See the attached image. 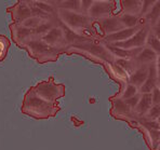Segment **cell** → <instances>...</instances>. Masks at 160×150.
Returning a JSON list of instances; mask_svg holds the SVG:
<instances>
[{"mask_svg": "<svg viewBox=\"0 0 160 150\" xmlns=\"http://www.w3.org/2000/svg\"><path fill=\"white\" fill-rule=\"evenodd\" d=\"M64 86L56 84L53 79L40 82L27 92L23 110L25 114L43 118L54 114L56 99L63 95Z\"/></svg>", "mask_w": 160, "mask_h": 150, "instance_id": "obj_1", "label": "cell"}, {"mask_svg": "<svg viewBox=\"0 0 160 150\" xmlns=\"http://www.w3.org/2000/svg\"><path fill=\"white\" fill-rule=\"evenodd\" d=\"M150 31V28L148 26H142L138 29V31L136 32L134 36L131 37L130 39L122 42H116L112 46L119 49H123V50H131V49H136V48H143L144 44H146V40L148 34Z\"/></svg>", "mask_w": 160, "mask_h": 150, "instance_id": "obj_2", "label": "cell"}, {"mask_svg": "<svg viewBox=\"0 0 160 150\" xmlns=\"http://www.w3.org/2000/svg\"><path fill=\"white\" fill-rule=\"evenodd\" d=\"M114 8V2L109 1H92V4L89 8V14L91 17H107V15L112 12Z\"/></svg>", "mask_w": 160, "mask_h": 150, "instance_id": "obj_3", "label": "cell"}, {"mask_svg": "<svg viewBox=\"0 0 160 150\" xmlns=\"http://www.w3.org/2000/svg\"><path fill=\"white\" fill-rule=\"evenodd\" d=\"M158 68L156 66V63L152 64L149 66V72H148V77L146 81L144 82L142 86L140 88V92L142 94H146V93H152V90L158 85V79H159V74H158Z\"/></svg>", "mask_w": 160, "mask_h": 150, "instance_id": "obj_4", "label": "cell"}, {"mask_svg": "<svg viewBox=\"0 0 160 150\" xmlns=\"http://www.w3.org/2000/svg\"><path fill=\"white\" fill-rule=\"evenodd\" d=\"M100 24L104 32L107 35L114 34V32H117L124 28L122 23L120 22L119 16H107V17L101 20Z\"/></svg>", "mask_w": 160, "mask_h": 150, "instance_id": "obj_5", "label": "cell"}, {"mask_svg": "<svg viewBox=\"0 0 160 150\" xmlns=\"http://www.w3.org/2000/svg\"><path fill=\"white\" fill-rule=\"evenodd\" d=\"M149 72V66L148 65H140L129 77V83L135 85L136 88H141L146 81Z\"/></svg>", "mask_w": 160, "mask_h": 150, "instance_id": "obj_6", "label": "cell"}, {"mask_svg": "<svg viewBox=\"0 0 160 150\" xmlns=\"http://www.w3.org/2000/svg\"><path fill=\"white\" fill-rule=\"evenodd\" d=\"M63 13V16H64L65 22L69 25L70 27L75 28H81V27H86L87 24L89 23V20L83 15H80L78 13L75 12H70V11H64Z\"/></svg>", "mask_w": 160, "mask_h": 150, "instance_id": "obj_7", "label": "cell"}, {"mask_svg": "<svg viewBox=\"0 0 160 150\" xmlns=\"http://www.w3.org/2000/svg\"><path fill=\"white\" fill-rule=\"evenodd\" d=\"M152 106V94L150 93H146V94H141L140 100H138V105H136L135 109L133 110L134 114L138 116V118L143 119L149 111V109Z\"/></svg>", "mask_w": 160, "mask_h": 150, "instance_id": "obj_8", "label": "cell"}, {"mask_svg": "<svg viewBox=\"0 0 160 150\" xmlns=\"http://www.w3.org/2000/svg\"><path fill=\"white\" fill-rule=\"evenodd\" d=\"M141 27H142V26L134 27V28H123V29L119 30V31H117V32L107 35L106 40L110 41L112 43L126 41V40H128V39H130L132 36H134V35L138 31V29H140Z\"/></svg>", "mask_w": 160, "mask_h": 150, "instance_id": "obj_9", "label": "cell"}, {"mask_svg": "<svg viewBox=\"0 0 160 150\" xmlns=\"http://www.w3.org/2000/svg\"><path fill=\"white\" fill-rule=\"evenodd\" d=\"M157 55L152 49H149L148 46H143L142 51L138 53V55L134 58V60L136 62V64L140 65H148L150 66L152 64H155L157 60Z\"/></svg>", "mask_w": 160, "mask_h": 150, "instance_id": "obj_10", "label": "cell"}, {"mask_svg": "<svg viewBox=\"0 0 160 150\" xmlns=\"http://www.w3.org/2000/svg\"><path fill=\"white\" fill-rule=\"evenodd\" d=\"M29 49L30 53H34L36 52L37 53V58L41 60V58H44V60H50L49 56L47 55V53H50L51 54V51H53V49L51 48L49 44L44 43V42H41V41H32L30 42V46H29Z\"/></svg>", "mask_w": 160, "mask_h": 150, "instance_id": "obj_11", "label": "cell"}, {"mask_svg": "<svg viewBox=\"0 0 160 150\" xmlns=\"http://www.w3.org/2000/svg\"><path fill=\"white\" fill-rule=\"evenodd\" d=\"M143 1H136V0H128V1H122V7L123 11L127 14H132V15H138L141 13L142 10Z\"/></svg>", "mask_w": 160, "mask_h": 150, "instance_id": "obj_12", "label": "cell"}, {"mask_svg": "<svg viewBox=\"0 0 160 150\" xmlns=\"http://www.w3.org/2000/svg\"><path fill=\"white\" fill-rule=\"evenodd\" d=\"M30 14H32V8L27 7L26 3L23 2V3H18V7H15V13H14L15 17L14 18L18 22L23 23L30 17Z\"/></svg>", "mask_w": 160, "mask_h": 150, "instance_id": "obj_13", "label": "cell"}, {"mask_svg": "<svg viewBox=\"0 0 160 150\" xmlns=\"http://www.w3.org/2000/svg\"><path fill=\"white\" fill-rule=\"evenodd\" d=\"M43 40L49 44V46H54L55 43H58L63 39V31L60 28H52L49 32H47L43 37Z\"/></svg>", "mask_w": 160, "mask_h": 150, "instance_id": "obj_14", "label": "cell"}, {"mask_svg": "<svg viewBox=\"0 0 160 150\" xmlns=\"http://www.w3.org/2000/svg\"><path fill=\"white\" fill-rule=\"evenodd\" d=\"M119 20L124 28L138 27V23H140V17L138 15H132V14L127 13H122L121 15H119Z\"/></svg>", "mask_w": 160, "mask_h": 150, "instance_id": "obj_15", "label": "cell"}, {"mask_svg": "<svg viewBox=\"0 0 160 150\" xmlns=\"http://www.w3.org/2000/svg\"><path fill=\"white\" fill-rule=\"evenodd\" d=\"M116 65L120 67L122 70H124L126 72H131L135 71L136 68L138 67V65L136 64V62L134 60H127V58H119L117 60Z\"/></svg>", "mask_w": 160, "mask_h": 150, "instance_id": "obj_16", "label": "cell"}, {"mask_svg": "<svg viewBox=\"0 0 160 150\" xmlns=\"http://www.w3.org/2000/svg\"><path fill=\"white\" fill-rule=\"evenodd\" d=\"M147 18L150 21V24L154 25L158 24V21L160 20V1H155L154 6L150 8L149 12L146 14Z\"/></svg>", "mask_w": 160, "mask_h": 150, "instance_id": "obj_17", "label": "cell"}, {"mask_svg": "<svg viewBox=\"0 0 160 150\" xmlns=\"http://www.w3.org/2000/svg\"><path fill=\"white\" fill-rule=\"evenodd\" d=\"M146 44L148 48L152 49L157 55H160V40L156 36H154L150 31H149V34H148Z\"/></svg>", "mask_w": 160, "mask_h": 150, "instance_id": "obj_18", "label": "cell"}, {"mask_svg": "<svg viewBox=\"0 0 160 150\" xmlns=\"http://www.w3.org/2000/svg\"><path fill=\"white\" fill-rule=\"evenodd\" d=\"M114 111H116L117 114H131V110L129 108L128 106L126 105V103H124L123 99H121V98H119V99H117L116 102H115L114 104Z\"/></svg>", "mask_w": 160, "mask_h": 150, "instance_id": "obj_19", "label": "cell"}, {"mask_svg": "<svg viewBox=\"0 0 160 150\" xmlns=\"http://www.w3.org/2000/svg\"><path fill=\"white\" fill-rule=\"evenodd\" d=\"M136 94H138V88H136L135 85H133V84H130L128 83V85L124 88L123 92H122L121 94V99L126 100L128 99V98H131L133 97V96H135Z\"/></svg>", "mask_w": 160, "mask_h": 150, "instance_id": "obj_20", "label": "cell"}, {"mask_svg": "<svg viewBox=\"0 0 160 150\" xmlns=\"http://www.w3.org/2000/svg\"><path fill=\"white\" fill-rule=\"evenodd\" d=\"M32 34V29H29V28H26L23 26V25H21V27H18L14 30V39L16 40L18 37L21 40H24L25 38L29 37Z\"/></svg>", "mask_w": 160, "mask_h": 150, "instance_id": "obj_21", "label": "cell"}, {"mask_svg": "<svg viewBox=\"0 0 160 150\" xmlns=\"http://www.w3.org/2000/svg\"><path fill=\"white\" fill-rule=\"evenodd\" d=\"M52 29V24L50 22H43L41 21L40 24L32 30V32H35L36 35H41V36H44L47 32H49Z\"/></svg>", "mask_w": 160, "mask_h": 150, "instance_id": "obj_22", "label": "cell"}, {"mask_svg": "<svg viewBox=\"0 0 160 150\" xmlns=\"http://www.w3.org/2000/svg\"><path fill=\"white\" fill-rule=\"evenodd\" d=\"M160 117V105H152V108L149 109V111L147 112V114L142 119V120H158Z\"/></svg>", "mask_w": 160, "mask_h": 150, "instance_id": "obj_23", "label": "cell"}, {"mask_svg": "<svg viewBox=\"0 0 160 150\" xmlns=\"http://www.w3.org/2000/svg\"><path fill=\"white\" fill-rule=\"evenodd\" d=\"M41 18L40 17H37V16H32V17L27 18L26 21H24L23 22V26L26 27V28H29V29H32V28H36L38 25L40 24V22H41Z\"/></svg>", "mask_w": 160, "mask_h": 150, "instance_id": "obj_24", "label": "cell"}, {"mask_svg": "<svg viewBox=\"0 0 160 150\" xmlns=\"http://www.w3.org/2000/svg\"><path fill=\"white\" fill-rule=\"evenodd\" d=\"M9 40L4 37H1L0 36V60L6 56L7 54V51H8V48H9Z\"/></svg>", "mask_w": 160, "mask_h": 150, "instance_id": "obj_25", "label": "cell"}, {"mask_svg": "<svg viewBox=\"0 0 160 150\" xmlns=\"http://www.w3.org/2000/svg\"><path fill=\"white\" fill-rule=\"evenodd\" d=\"M140 97H141V94H136L135 96H133V97L128 98V99L124 100V103H126V105L129 107V108H130V110H131V111H132V112H133V110L135 109L136 105H138V100H140Z\"/></svg>", "mask_w": 160, "mask_h": 150, "instance_id": "obj_26", "label": "cell"}, {"mask_svg": "<svg viewBox=\"0 0 160 150\" xmlns=\"http://www.w3.org/2000/svg\"><path fill=\"white\" fill-rule=\"evenodd\" d=\"M150 94H152V105H160V86L157 85Z\"/></svg>", "mask_w": 160, "mask_h": 150, "instance_id": "obj_27", "label": "cell"}, {"mask_svg": "<svg viewBox=\"0 0 160 150\" xmlns=\"http://www.w3.org/2000/svg\"><path fill=\"white\" fill-rule=\"evenodd\" d=\"M34 4L36 7H38V9H40L41 11H43L44 13L46 12H52V8H51L50 6H49V3H47V2H34Z\"/></svg>", "mask_w": 160, "mask_h": 150, "instance_id": "obj_28", "label": "cell"}, {"mask_svg": "<svg viewBox=\"0 0 160 150\" xmlns=\"http://www.w3.org/2000/svg\"><path fill=\"white\" fill-rule=\"evenodd\" d=\"M156 66L158 70H160V55L157 56V60H156Z\"/></svg>", "mask_w": 160, "mask_h": 150, "instance_id": "obj_29", "label": "cell"}, {"mask_svg": "<svg viewBox=\"0 0 160 150\" xmlns=\"http://www.w3.org/2000/svg\"><path fill=\"white\" fill-rule=\"evenodd\" d=\"M159 125H160V123H159Z\"/></svg>", "mask_w": 160, "mask_h": 150, "instance_id": "obj_30", "label": "cell"}]
</instances>
